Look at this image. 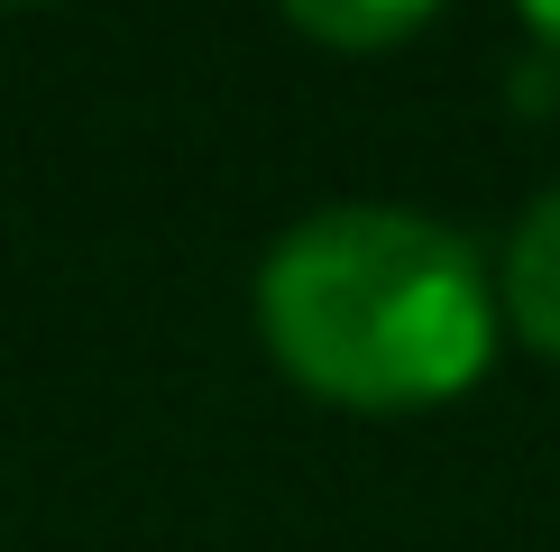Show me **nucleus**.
<instances>
[{
    "label": "nucleus",
    "mask_w": 560,
    "mask_h": 552,
    "mask_svg": "<svg viewBox=\"0 0 560 552\" xmlns=\"http://www.w3.org/2000/svg\"><path fill=\"white\" fill-rule=\"evenodd\" d=\"M258 332L276 368L322 405L413 414L478 387L497 350V286L459 230L386 203H340L267 249Z\"/></svg>",
    "instance_id": "nucleus-1"
},
{
    "label": "nucleus",
    "mask_w": 560,
    "mask_h": 552,
    "mask_svg": "<svg viewBox=\"0 0 560 552\" xmlns=\"http://www.w3.org/2000/svg\"><path fill=\"white\" fill-rule=\"evenodd\" d=\"M497 313L515 322V332H524L542 359H560V184H551V194L515 221V240H505Z\"/></svg>",
    "instance_id": "nucleus-2"
},
{
    "label": "nucleus",
    "mask_w": 560,
    "mask_h": 552,
    "mask_svg": "<svg viewBox=\"0 0 560 552\" xmlns=\"http://www.w3.org/2000/svg\"><path fill=\"white\" fill-rule=\"evenodd\" d=\"M432 10H441V0H285V19H294L303 37H322V46H349V56H368V46H395V37H413Z\"/></svg>",
    "instance_id": "nucleus-3"
},
{
    "label": "nucleus",
    "mask_w": 560,
    "mask_h": 552,
    "mask_svg": "<svg viewBox=\"0 0 560 552\" xmlns=\"http://www.w3.org/2000/svg\"><path fill=\"white\" fill-rule=\"evenodd\" d=\"M515 10H524L533 46H542V56H560V0H515Z\"/></svg>",
    "instance_id": "nucleus-4"
}]
</instances>
